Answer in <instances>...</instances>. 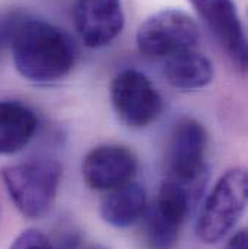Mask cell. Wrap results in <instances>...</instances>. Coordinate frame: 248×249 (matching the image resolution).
Listing matches in <instances>:
<instances>
[{"instance_id":"30bf717a","label":"cell","mask_w":248,"mask_h":249,"mask_svg":"<svg viewBox=\"0 0 248 249\" xmlns=\"http://www.w3.org/2000/svg\"><path fill=\"white\" fill-rule=\"evenodd\" d=\"M138 170L134 152L122 145H100L83 158L81 174L93 190H112L132 181Z\"/></svg>"},{"instance_id":"6da1fadb","label":"cell","mask_w":248,"mask_h":249,"mask_svg":"<svg viewBox=\"0 0 248 249\" xmlns=\"http://www.w3.org/2000/svg\"><path fill=\"white\" fill-rule=\"evenodd\" d=\"M9 36L15 67L29 81H58L76 64L74 41L65 31L47 20L19 19L10 28Z\"/></svg>"},{"instance_id":"8992f818","label":"cell","mask_w":248,"mask_h":249,"mask_svg":"<svg viewBox=\"0 0 248 249\" xmlns=\"http://www.w3.org/2000/svg\"><path fill=\"white\" fill-rule=\"evenodd\" d=\"M199 41L196 22L179 9H164L150 16L136 32L141 54L150 58H169L194 50Z\"/></svg>"},{"instance_id":"52a82bcc","label":"cell","mask_w":248,"mask_h":249,"mask_svg":"<svg viewBox=\"0 0 248 249\" xmlns=\"http://www.w3.org/2000/svg\"><path fill=\"white\" fill-rule=\"evenodd\" d=\"M111 100L121 122L135 129L151 124L163 110V99L153 81L134 68L115 75L111 84Z\"/></svg>"},{"instance_id":"5b68a950","label":"cell","mask_w":248,"mask_h":249,"mask_svg":"<svg viewBox=\"0 0 248 249\" xmlns=\"http://www.w3.org/2000/svg\"><path fill=\"white\" fill-rule=\"evenodd\" d=\"M206 145V130L197 121L183 118L174 124L167 152L169 178L199 196L208 178V168L205 164Z\"/></svg>"},{"instance_id":"9c48e42d","label":"cell","mask_w":248,"mask_h":249,"mask_svg":"<svg viewBox=\"0 0 248 249\" xmlns=\"http://www.w3.org/2000/svg\"><path fill=\"white\" fill-rule=\"evenodd\" d=\"M73 22L81 42L89 48H102L118 38L125 25L121 0H77Z\"/></svg>"},{"instance_id":"7c38bea8","label":"cell","mask_w":248,"mask_h":249,"mask_svg":"<svg viewBox=\"0 0 248 249\" xmlns=\"http://www.w3.org/2000/svg\"><path fill=\"white\" fill-rule=\"evenodd\" d=\"M38 127L35 113L13 100L0 102V155L22 151L34 138Z\"/></svg>"},{"instance_id":"4fadbf2b","label":"cell","mask_w":248,"mask_h":249,"mask_svg":"<svg viewBox=\"0 0 248 249\" xmlns=\"http://www.w3.org/2000/svg\"><path fill=\"white\" fill-rule=\"evenodd\" d=\"M164 77L180 91H194L206 87L213 78V64L203 54L189 50L166 58Z\"/></svg>"},{"instance_id":"3957f363","label":"cell","mask_w":248,"mask_h":249,"mask_svg":"<svg viewBox=\"0 0 248 249\" xmlns=\"http://www.w3.org/2000/svg\"><path fill=\"white\" fill-rule=\"evenodd\" d=\"M248 198V176L246 170L227 171L212 188L203 203L196 235L208 245L218 244L234 229L243 216Z\"/></svg>"},{"instance_id":"2e32d148","label":"cell","mask_w":248,"mask_h":249,"mask_svg":"<svg viewBox=\"0 0 248 249\" xmlns=\"http://www.w3.org/2000/svg\"><path fill=\"white\" fill-rule=\"evenodd\" d=\"M97 249H106V248H97Z\"/></svg>"},{"instance_id":"9a60e30c","label":"cell","mask_w":248,"mask_h":249,"mask_svg":"<svg viewBox=\"0 0 248 249\" xmlns=\"http://www.w3.org/2000/svg\"><path fill=\"white\" fill-rule=\"evenodd\" d=\"M224 249H248V236L247 231L241 229L235 235L229 238V241L225 244Z\"/></svg>"},{"instance_id":"8fae6325","label":"cell","mask_w":248,"mask_h":249,"mask_svg":"<svg viewBox=\"0 0 248 249\" xmlns=\"http://www.w3.org/2000/svg\"><path fill=\"white\" fill-rule=\"evenodd\" d=\"M147 212V194L135 181L109 190L100 203L102 219L118 229L135 225Z\"/></svg>"},{"instance_id":"5bb4252c","label":"cell","mask_w":248,"mask_h":249,"mask_svg":"<svg viewBox=\"0 0 248 249\" xmlns=\"http://www.w3.org/2000/svg\"><path fill=\"white\" fill-rule=\"evenodd\" d=\"M9 249H56L45 233L37 229L22 232Z\"/></svg>"},{"instance_id":"7a4b0ae2","label":"cell","mask_w":248,"mask_h":249,"mask_svg":"<svg viewBox=\"0 0 248 249\" xmlns=\"http://www.w3.org/2000/svg\"><path fill=\"white\" fill-rule=\"evenodd\" d=\"M1 180L16 209L28 219H41L53 207L61 180L56 161H31L1 170Z\"/></svg>"},{"instance_id":"277c9868","label":"cell","mask_w":248,"mask_h":249,"mask_svg":"<svg viewBox=\"0 0 248 249\" xmlns=\"http://www.w3.org/2000/svg\"><path fill=\"white\" fill-rule=\"evenodd\" d=\"M200 196L170 178L158 190L154 204L147 212L145 242L148 249H173L183 223Z\"/></svg>"},{"instance_id":"ba28073f","label":"cell","mask_w":248,"mask_h":249,"mask_svg":"<svg viewBox=\"0 0 248 249\" xmlns=\"http://www.w3.org/2000/svg\"><path fill=\"white\" fill-rule=\"evenodd\" d=\"M219 47L238 68L248 65L247 38L234 0H187Z\"/></svg>"}]
</instances>
